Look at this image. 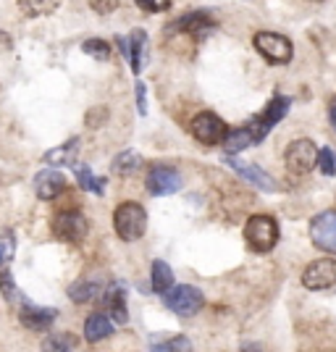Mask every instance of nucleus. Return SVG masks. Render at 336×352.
I'll list each match as a JSON object with an SVG mask.
<instances>
[{"mask_svg":"<svg viewBox=\"0 0 336 352\" xmlns=\"http://www.w3.org/2000/svg\"><path fill=\"white\" fill-rule=\"evenodd\" d=\"M16 252V234L11 229H0V271L8 268Z\"/></svg>","mask_w":336,"mask_h":352,"instance_id":"obj_25","label":"nucleus"},{"mask_svg":"<svg viewBox=\"0 0 336 352\" xmlns=\"http://www.w3.org/2000/svg\"><path fill=\"white\" fill-rule=\"evenodd\" d=\"M190 132H192V137L200 142V145L213 147V145H221V142H223V137H226V132H229V129H226V124H223L216 113L203 111V113H197V116L192 118Z\"/></svg>","mask_w":336,"mask_h":352,"instance_id":"obj_3","label":"nucleus"},{"mask_svg":"<svg viewBox=\"0 0 336 352\" xmlns=\"http://www.w3.org/2000/svg\"><path fill=\"white\" fill-rule=\"evenodd\" d=\"M76 179H79V184H82V187H85L87 192H95V195H105V179H98V176H92L89 166H76Z\"/></svg>","mask_w":336,"mask_h":352,"instance_id":"obj_26","label":"nucleus"},{"mask_svg":"<svg viewBox=\"0 0 336 352\" xmlns=\"http://www.w3.org/2000/svg\"><path fill=\"white\" fill-rule=\"evenodd\" d=\"M302 284L307 289H328L336 284V258L313 261L302 274Z\"/></svg>","mask_w":336,"mask_h":352,"instance_id":"obj_10","label":"nucleus"},{"mask_svg":"<svg viewBox=\"0 0 336 352\" xmlns=\"http://www.w3.org/2000/svg\"><path fill=\"white\" fill-rule=\"evenodd\" d=\"M252 145V134L249 129H232V132H226L223 137V150H226V155H234V153H242V150H247Z\"/></svg>","mask_w":336,"mask_h":352,"instance_id":"obj_20","label":"nucleus"},{"mask_svg":"<svg viewBox=\"0 0 336 352\" xmlns=\"http://www.w3.org/2000/svg\"><path fill=\"white\" fill-rule=\"evenodd\" d=\"M289 105H292V100H289V98H281V95H278V98H273L271 103L265 105L263 113L252 121V126H247L249 134H252V142H260V140H265V134L271 132L278 121L287 116Z\"/></svg>","mask_w":336,"mask_h":352,"instance_id":"obj_7","label":"nucleus"},{"mask_svg":"<svg viewBox=\"0 0 336 352\" xmlns=\"http://www.w3.org/2000/svg\"><path fill=\"white\" fill-rule=\"evenodd\" d=\"M89 8H92L95 14L108 16L118 8V0H89Z\"/></svg>","mask_w":336,"mask_h":352,"instance_id":"obj_32","label":"nucleus"},{"mask_svg":"<svg viewBox=\"0 0 336 352\" xmlns=\"http://www.w3.org/2000/svg\"><path fill=\"white\" fill-rule=\"evenodd\" d=\"M76 147H79V140L74 137V140H69L66 145L60 147H53V150H47L45 153L43 161L47 163V166H66V163L74 161V155H76Z\"/></svg>","mask_w":336,"mask_h":352,"instance_id":"obj_18","label":"nucleus"},{"mask_svg":"<svg viewBox=\"0 0 336 352\" xmlns=\"http://www.w3.org/2000/svg\"><path fill=\"white\" fill-rule=\"evenodd\" d=\"M171 284H174V271L168 268V263L155 261V263H153V289L166 294L171 289Z\"/></svg>","mask_w":336,"mask_h":352,"instance_id":"obj_22","label":"nucleus"},{"mask_svg":"<svg viewBox=\"0 0 336 352\" xmlns=\"http://www.w3.org/2000/svg\"><path fill=\"white\" fill-rule=\"evenodd\" d=\"M181 187V176L176 168H166V166H155L147 171V192L163 197V195H174Z\"/></svg>","mask_w":336,"mask_h":352,"instance_id":"obj_11","label":"nucleus"},{"mask_svg":"<svg viewBox=\"0 0 336 352\" xmlns=\"http://www.w3.org/2000/svg\"><path fill=\"white\" fill-rule=\"evenodd\" d=\"M102 292L100 284H95V281H76V284H71L69 287V297H71L74 302H89V300H95L98 294Z\"/></svg>","mask_w":336,"mask_h":352,"instance_id":"obj_21","label":"nucleus"},{"mask_svg":"<svg viewBox=\"0 0 336 352\" xmlns=\"http://www.w3.org/2000/svg\"><path fill=\"white\" fill-rule=\"evenodd\" d=\"M245 239L255 252H271L278 242V223L273 216H249L245 223Z\"/></svg>","mask_w":336,"mask_h":352,"instance_id":"obj_1","label":"nucleus"},{"mask_svg":"<svg viewBox=\"0 0 336 352\" xmlns=\"http://www.w3.org/2000/svg\"><path fill=\"white\" fill-rule=\"evenodd\" d=\"M56 310L53 308H37V305H24L21 313H19V318L21 323L32 329V331H45V329H50L53 321H56Z\"/></svg>","mask_w":336,"mask_h":352,"instance_id":"obj_16","label":"nucleus"},{"mask_svg":"<svg viewBox=\"0 0 336 352\" xmlns=\"http://www.w3.org/2000/svg\"><path fill=\"white\" fill-rule=\"evenodd\" d=\"M328 118H331V126L336 129V103L331 105V111H328Z\"/></svg>","mask_w":336,"mask_h":352,"instance_id":"obj_35","label":"nucleus"},{"mask_svg":"<svg viewBox=\"0 0 336 352\" xmlns=\"http://www.w3.org/2000/svg\"><path fill=\"white\" fill-rule=\"evenodd\" d=\"M89 232L87 219L79 210H60L53 219V234L63 242H82Z\"/></svg>","mask_w":336,"mask_h":352,"instance_id":"obj_8","label":"nucleus"},{"mask_svg":"<svg viewBox=\"0 0 336 352\" xmlns=\"http://www.w3.org/2000/svg\"><path fill=\"white\" fill-rule=\"evenodd\" d=\"M226 163L232 166V171H236V174L242 176V179H247V182H252V187H258V190L263 192H276V182L271 179V176L265 174L260 166H255V163H245V161H236V158H226Z\"/></svg>","mask_w":336,"mask_h":352,"instance_id":"obj_13","label":"nucleus"},{"mask_svg":"<svg viewBox=\"0 0 336 352\" xmlns=\"http://www.w3.org/2000/svg\"><path fill=\"white\" fill-rule=\"evenodd\" d=\"M105 118H108V111H105V108H92L87 113V126L89 129H98L100 124H105Z\"/></svg>","mask_w":336,"mask_h":352,"instance_id":"obj_33","label":"nucleus"},{"mask_svg":"<svg viewBox=\"0 0 336 352\" xmlns=\"http://www.w3.org/2000/svg\"><path fill=\"white\" fill-rule=\"evenodd\" d=\"M137 111H139V116H147V95L142 82H137Z\"/></svg>","mask_w":336,"mask_h":352,"instance_id":"obj_34","label":"nucleus"},{"mask_svg":"<svg viewBox=\"0 0 336 352\" xmlns=\"http://www.w3.org/2000/svg\"><path fill=\"white\" fill-rule=\"evenodd\" d=\"M190 339L184 337H174L171 342H155L153 344V350H190Z\"/></svg>","mask_w":336,"mask_h":352,"instance_id":"obj_31","label":"nucleus"},{"mask_svg":"<svg viewBox=\"0 0 336 352\" xmlns=\"http://www.w3.org/2000/svg\"><path fill=\"white\" fill-rule=\"evenodd\" d=\"M45 350H74L76 347V337L74 334H56V337L45 339Z\"/></svg>","mask_w":336,"mask_h":352,"instance_id":"obj_28","label":"nucleus"},{"mask_svg":"<svg viewBox=\"0 0 336 352\" xmlns=\"http://www.w3.org/2000/svg\"><path fill=\"white\" fill-rule=\"evenodd\" d=\"M63 190H66V176L56 171V168H45V171L34 176V192H37L40 200H53Z\"/></svg>","mask_w":336,"mask_h":352,"instance_id":"obj_14","label":"nucleus"},{"mask_svg":"<svg viewBox=\"0 0 336 352\" xmlns=\"http://www.w3.org/2000/svg\"><path fill=\"white\" fill-rule=\"evenodd\" d=\"M210 30H213V19L205 11H192V14L176 19L174 24L166 30V37L168 34H194V37H203Z\"/></svg>","mask_w":336,"mask_h":352,"instance_id":"obj_12","label":"nucleus"},{"mask_svg":"<svg viewBox=\"0 0 336 352\" xmlns=\"http://www.w3.org/2000/svg\"><path fill=\"white\" fill-rule=\"evenodd\" d=\"M310 236L315 248L336 255V210H323L310 223Z\"/></svg>","mask_w":336,"mask_h":352,"instance_id":"obj_9","label":"nucleus"},{"mask_svg":"<svg viewBox=\"0 0 336 352\" xmlns=\"http://www.w3.org/2000/svg\"><path fill=\"white\" fill-rule=\"evenodd\" d=\"M139 166H142V155H139V153H134V150H126V153L116 155V161H113V174L129 176V174H134Z\"/></svg>","mask_w":336,"mask_h":352,"instance_id":"obj_23","label":"nucleus"},{"mask_svg":"<svg viewBox=\"0 0 336 352\" xmlns=\"http://www.w3.org/2000/svg\"><path fill=\"white\" fill-rule=\"evenodd\" d=\"M113 334V321L111 316H102V313H92L85 323V339L87 342H100V339L111 337Z\"/></svg>","mask_w":336,"mask_h":352,"instance_id":"obj_17","label":"nucleus"},{"mask_svg":"<svg viewBox=\"0 0 336 352\" xmlns=\"http://www.w3.org/2000/svg\"><path fill=\"white\" fill-rule=\"evenodd\" d=\"M102 302H105V308H108V316H111L116 323L124 326V323L129 321V310H126V289H124V284H111V287L105 289Z\"/></svg>","mask_w":336,"mask_h":352,"instance_id":"obj_15","label":"nucleus"},{"mask_svg":"<svg viewBox=\"0 0 336 352\" xmlns=\"http://www.w3.org/2000/svg\"><path fill=\"white\" fill-rule=\"evenodd\" d=\"M82 50H85L87 56H92V58H98V60L111 58V45L105 43V40H85Z\"/></svg>","mask_w":336,"mask_h":352,"instance_id":"obj_27","label":"nucleus"},{"mask_svg":"<svg viewBox=\"0 0 336 352\" xmlns=\"http://www.w3.org/2000/svg\"><path fill=\"white\" fill-rule=\"evenodd\" d=\"M255 50L268 63H289L292 60V43L284 34H276V32H258L255 34Z\"/></svg>","mask_w":336,"mask_h":352,"instance_id":"obj_5","label":"nucleus"},{"mask_svg":"<svg viewBox=\"0 0 336 352\" xmlns=\"http://www.w3.org/2000/svg\"><path fill=\"white\" fill-rule=\"evenodd\" d=\"M27 16H47L60 6V0H16Z\"/></svg>","mask_w":336,"mask_h":352,"instance_id":"obj_24","label":"nucleus"},{"mask_svg":"<svg viewBox=\"0 0 336 352\" xmlns=\"http://www.w3.org/2000/svg\"><path fill=\"white\" fill-rule=\"evenodd\" d=\"M147 47V34L142 30H134L132 37H129V63H132V72L139 74L142 72V53Z\"/></svg>","mask_w":336,"mask_h":352,"instance_id":"obj_19","label":"nucleus"},{"mask_svg":"<svg viewBox=\"0 0 336 352\" xmlns=\"http://www.w3.org/2000/svg\"><path fill=\"white\" fill-rule=\"evenodd\" d=\"M163 302H166V308H171L174 313H179V316H194V313H200V310H203L205 297L197 287L181 284V287L168 289L166 297H163Z\"/></svg>","mask_w":336,"mask_h":352,"instance_id":"obj_4","label":"nucleus"},{"mask_svg":"<svg viewBox=\"0 0 336 352\" xmlns=\"http://www.w3.org/2000/svg\"><path fill=\"white\" fill-rule=\"evenodd\" d=\"M284 161H287V168L292 174L305 176L318 163V147H315L313 140H294L292 145H289V150H287V155H284Z\"/></svg>","mask_w":336,"mask_h":352,"instance_id":"obj_6","label":"nucleus"},{"mask_svg":"<svg viewBox=\"0 0 336 352\" xmlns=\"http://www.w3.org/2000/svg\"><path fill=\"white\" fill-rule=\"evenodd\" d=\"M113 226H116V234L124 242H134L145 234L147 229V213L139 203H121L113 213Z\"/></svg>","mask_w":336,"mask_h":352,"instance_id":"obj_2","label":"nucleus"},{"mask_svg":"<svg viewBox=\"0 0 336 352\" xmlns=\"http://www.w3.org/2000/svg\"><path fill=\"white\" fill-rule=\"evenodd\" d=\"M142 11L147 14H161V11H168L171 8V0H134Z\"/></svg>","mask_w":336,"mask_h":352,"instance_id":"obj_30","label":"nucleus"},{"mask_svg":"<svg viewBox=\"0 0 336 352\" xmlns=\"http://www.w3.org/2000/svg\"><path fill=\"white\" fill-rule=\"evenodd\" d=\"M318 166H321V171L326 176L336 174V158H334V153H331V147H321V150H318Z\"/></svg>","mask_w":336,"mask_h":352,"instance_id":"obj_29","label":"nucleus"}]
</instances>
